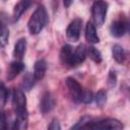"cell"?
<instances>
[{
	"mask_svg": "<svg viewBox=\"0 0 130 130\" xmlns=\"http://www.w3.org/2000/svg\"><path fill=\"white\" fill-rule=\"evenodd\" d=\"M48 17H47V12L44 6H39L32 15L30 16L28 22H27V27L28 30L31 35H38L41 32V30L45 27L47 23Z\"/></svg>",
	"mask_w": 130,
	"mask_h": 130,
	"instance_id": "6da1fadb",
	"label": "cell"
},
{
	"mask_svg": "<svg viewBox=\"0 0 130 130\" xmlns=\"http://www.w3.org/2000/svg\"><path fill=\"white\" fill-rule=\"evenodd\" d=\"M13 108L15 110L16 116L22 119H27V111H26V99L22 90L15 89L12 98Z\"/></svg>",
	"mask_w": 130,
	"mask_h": 130,
	"instance_id": "7a4b0ae2",
	"label": "cell"
},
{
	"mask_svg": "<svg viewBox=\"0 0 130 130\" xmlns=\"http://www.w3.org/2000/svg\"><path fill=\"white\" fill-rule=\"evenodd\" d=\"M108 11V4L103 0H98L92 4L91 7V14L94 23L98 26H102L105 22L106 15Z\"/></svg>",
	"mask_w": 130,
	"mask_h": 130,
	"instance_id": "3957f363",
	"label": "cell"
},
{
	"mask_svg": "<svg viewBox=\"0 0 130 130\" xmlns=\"http://www.w3.org/2000/svg\"><path fill=\"white\" fill-rule=\"evenodd\" d=\"M84 128H89V129H111V130H119L123 128V125L120 121L117 119L113 118H107L98 122H92V123H87Z\"/></svg>",
	"mask_w": 130,
	"mask_h": 130,
	"instance_id": "277c9868",
	"label": "cell"
},
{
	"mask_svg": "<svg viewBox=\"0 0 130 130\" xmlns=\"http://www.w3.org/2000/svg\"><path fill=\"white\" fill-rule=\"evenodd\" d=\"M81 24H82V20L80 18H75L69 23V25L66 29V36H67V39L69 41L77 42L79 40Z\"/></svg>",
	"mask_w": 130,
	"mask_h": 130,
	"instance_id": "5b68a950",
	"label": "cell"
},
{
	"mask_svg": "<svg viewBox=\"0 0 130 130\" xmlns=\"http://www.w3.org/2000/svg\"><path fill=\"white\" fill-rule=\"evenodd\" d=\"M66 85L75 102H81V98L83 94V89L81 85L78 83L77 80H75L72 77H67L66 78Z\"/></svg>",
	"mask_w": 130,
	"mask_h": 130,
	"instance_id": "8992f818",
	"label": "cell"
},
{
	"mask_svg": "<svg viewBox=\"0 0 130 130\" xmlns=\"http://www.w3.org/2000/svg\"><path fill=\"white\" fill-rule=\"evenodd\" d=\"M86 57V48L84 45H79L75 48L70 59V66H78L81 64Z\"/></svg>",
	"mask_w": 130,
	"mask_h": 130,
	"instance_id": "52a82bcc",
	"label": "cell"
},
{
	"mask_svg": "<svg viewBox=\"0 0 130 130\" xmlns=\"http://www.w3.org/2000/svg\"><path fill=\"white\" fill-rule=\"evenodd\" d=\"M55 107V100L53 98V95L50 93V92H46L43 98H42V101H41V111L42 113L46 114L48 112H50L53 108Z\"/></svg>",
	"mask_w": 130,
	"mask_h": 130,
	"instance_id": "ba28073f",
	"label": "cell"
},
{
	"mask_svg": "<svg viewBox=\"0 0 130 130\" xmlns=\"http://www.w3.org/2000/svg\"><path fill=\"white\" fill-rule=\"evenodd\" d=\"M85 39L90 44H98L100 42V38L96 34L95 26L90 21H88L85 26Z\"/></svg>",
	"mask_w": 130,
	"mask_h": 130,
	"instance_id": "9c48e42d",
	"label": "cell"
},
{
	"mask_svg": "<svg viewBox=\"0 0 130 130\" xmlns=\"http://www.w3.org/2000/svg\"><path fill=\"white\" fill-rule=\"evenodd\" d=\"M32 0H19V2L14 6L13 9V19L16 21L20 18L22 13L30 6Z\"/></svg>",
	"mask_w": 130,
	"mask_h": 130,
	"instance_id": "30bf717a",
	"label": "cell"
},
{
	"mask_svg": "<svg viewBox=\"0 0 130 130\" xmlns=\"http://www.w3.org/2000/svg\"><path fill=\"white\" fill-rule=\"evenodd\" d=\"M24 68V64L20 61H14L9 65V69L7 72V79L12 80L14 79Z\"/></svg>",
	"mask_w": 130,
	"mask_h": 130,
	"instance_id": "8fae6325",
	"label": "cell"
},
{
	"mask_svg": "<svg viewBox=\"0 0 130 130\" xmlns=\"http://www.w3.org/2000/svg\"><path fill=\"white\" fill-rule=\"evenodd\" d=\"M46 70H47V63L45 60L41 59L38 60L35 63V67H34V76L36 80H41L44 78L45 74H46Z\"/></svg>",
	"mask_w": 130,
	"mask_h": 130,
	"instance_id": "7c38bea8",
	"label": "cell"
},
{
	"mask_svg": "<svg viewBox=\"0 0 130 130\" xmlns=\"http://www.w3.org/2000/svg\"><path fill=\"white\" fill-rule=\"evenodd\" d=\"M110 31H111V35L113 37L120 38V37H122L125 34V31H126V25L121 20L114 21L112 23L111 27H110Z\"/></svg>",
	"mask_w": 130,
	"mask_h": 130,
	"instance_id": "4fadbf2b",
	"label": "cell"
},
{
	"mask_svg": "<svg viewBox=\"0 0 130 130\" xmlns=\"http://www.w3.org/2000/svg\"><path fill=\"white\" fill-rule=\"evenodd\" d=\"M25 49H26V40L25 39H19L15 46H14V51H13V55L16 59H21L25 53Z\"/></svg>",
	"mask_w": 130,
	"mask_h": 130,
	"instance_id": "5bb4252c",
	"label": "cell"
},
{
	"mask_svg": "<svg viewBox=\"0 0 130 130\" xmlns=\"http://www.w3.org/2000/svg\"><path fill=\"white\" fill-rule=\"evenodd\" d=\"M72 53H73V50H72L71 46H69V45L63 46L61 51H60V60H61V62L65 65H69Z\"/></svg>",
	"mask_w": 130,
	"mask_h": 130,
	"instance_id": "9a60e30c",
	"label": "cell"
},
{
	"mask_svg": "<svg viewBox=\"0 0 130 130\" xmlns=\"http://www.w3.org/2000/svg\"><path fill=\"white\" fill-rule=\"evenodd\" d=\"M112 54H113V58L118 63H123L124 60H125V58H126L125 51H124V49L120 45H114L113 46V48H112Z\"/></svg>",
	"mask_w": 130,
	"mask_h": 130,
	"instance_id": "2e32d148",
	"label": "cell"
},
{
	"mask_svg": "<svg viewBox=\"0 0 130 130\" xmlns=\"http://www.w3.org/2000/svg\"><path fill=\"white\" fill-rule=\"evenodd\" d=\"M86 54H87V56L93 61V62H95V63H101L102 62V54H101V52L98 50V49H95L94 47H92V46H89V47H87L86 48Z\"/></svg>",
	"mask_w": 130,
	"mask_h": 130,
	"instance_id": "e0dca14e",
	"label": "cell"
},
{
	"mask_svg": "<svg viewBox=\"0 0 130 130\" xmlns=\"http://www.w3.org/2000/svg\"><path fill=\"white\" fill-rule=\"evenodd\" d=\"M8 37H9V30L6 27V25L2 23L1 24V47H4L7 44Z\"/></svg>",
	"mask_w": 130,
	"mask_h": 130,
	"instance_id": "ac0fdd59",
	"label": "cell"
},
{
	"mask_svg": "<svg viewBox=\"0 0 130 130\" xmlns=\"http://www.w3.org/2000/svg\"><path fill=\"white\" fill-rule=\"evenodd\" d=\"M34 80H36L34 74L31 75L30 73H27V74L23 77V82H22L23 87H24L25 89H29V88L34 85Z\"/></svg>",
	"mask_w": 130,
	"mask_h": 130,
	"instance_id": "d6986e66",
	"label": "cell"
},
{
	"mask_svg": "<svg viewBox=\"0 0 130 130\" xmlns=\"http://www.w3.org/2000/svg\"><path fill=\"white\" fill-rule=\"evenodd\" d=\"M8 95H9V91L7 90V88L5 87L4 83L1 82V85H0V99H1V106L3 107L8 99Z\"/></svg>",
	"mask_w": 130,
	"mask_h": 130,
	"instance_id": "ffe728a7",
	"label": "cell"
},
{
	"mask_svg": "<svg viewBox=\"0 0 130 130\" xmlns=\"http://www.w3.org/2000/svg\"><path fill=\"white\" fill-rule=\"evenodd\" d=\"M94 99H95V103L99 106H103L105 104L106 100H107V94H106V92L104 90H100V91L96 92Z\"/></svg>",
	"mask_w": 130,
	"mask_h": 130,
	"instance_id": "44dd1931",
	"label": "cell"
},
{
	"mask_svg": "<svg viewBox=\"0 0 130 130\" xmlns=\"http://www.w3.org/2000/svg\"><path fill=\"white\" fill-rule=\"evenodd\" d=\"M93 100V95H92V92L89 91V90H85L83 91V94H82V98H81V102L84 103V104H89L91 103Z\"/></svg>",
	"mask_w": 130,
	"mask_h": 130,
	"instance_id": "7402d4cb",
	"label": "cell"
},
{
	"mask_svg": "<svg viewBox=\"0 0 130 130\" xmlns=\"http://www.w3.org/2000/svg\"><path fill=\"white\" fill-rule=\"evenodd\" d=\"M48 129H50V130H60L61 126H60V124L57 120H53L51 122V124L48 126Z\"/></svg>",
	"mask_w": 130,
	"mask_h": 130,
	"instance_id": "603a6c76",
	"label": "cell"
},
{
	"mask_svg": "<svg viewBox=\"0 0 130 130\" xmlns=\"http://www.w3.org/2000/svg\"><path fill=\"white\" fill-rule=\"evenodd\" d=\"M5 123H6L5 114L2 113V115H1V128H2V129H5Z\"/></svg>",
	"mask_w": 130,
	"mask_h": 130,
	"instance_id": "cb8c5ba5",
	"label": "cell"
},
{
	"mask_svg": "<svg viewBox=\"0 0 130 130\" xmlns=\"http://www.w3.org/2000/svg\"><path fill=\"white\" fill-rule=\"evenodd\" d=\"M72 2H73V0H63V4L65 7H69L72 4Z\"/></svg>",
	"mask_w": 130,
	"mask_h": 130,
	"instance_id": "d4e9b609",
	"label": "cell"
}]
</instances>
